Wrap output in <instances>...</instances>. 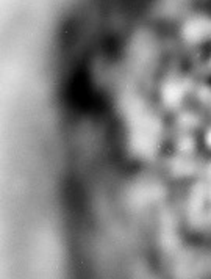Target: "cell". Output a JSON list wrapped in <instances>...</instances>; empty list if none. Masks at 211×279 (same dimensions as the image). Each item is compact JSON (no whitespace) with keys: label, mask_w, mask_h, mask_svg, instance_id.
<instances>
[{"label":"cell","mask_w":211,"mask_h":279,"mask_svg":"<svg viewBox=\"0 0 211 279\" xmlns=\"http://www.w3.org/2000/svg\"><path fill=\"white\" fill-rule=\"evenodd\" d=\"M208 143H210V144H211V132H210V134H208Z\"/></svg>","instance_id":"3"},{"label":"cell","mask_w":211,"mask_h":279,"mask_svg":"<svg viewBox=\"0 0 211 279\" xmlns=\"http://www.w3.org/2000/svg\"><path fill=\"white\" fill-rule=\"evenodd\" d=\"M211 35V21L208 17H192L183 25V38L188 43H200Z\"/></svg>","instance_id":"1"},{"label":"cell","mask_w":211,"mask_h":279,"mask_svg":"<svg viewBox=\"0 0 211 279\" xmlns=\"http://www.w3.org/2000/svg\"><path fill=\"white\" fill-rule=\"evenodd\" d=\"M183 96H185V85L180 80H168L161 88V97L169 107L178 105Z\"/></svg>","instance_id":"2"}]
</instances>
